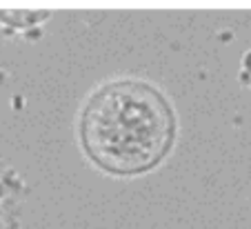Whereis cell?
<instances>
[{"mask_svg":"<svg viewBox=\"0 0 251 229\" xmlns=\"http://www.w3.org/2000/svg\"><path fill=\"white\" fill-rule=\"evenodd\" d=\"M176 116L169 101L142 80H116L89 96L80 116L87 156L116 176L149 172L169 153Z\"/></svg>","mask_w":251,"mask_h":229,"instance_id":"obj_1","label":"cell"}]
</instances>
